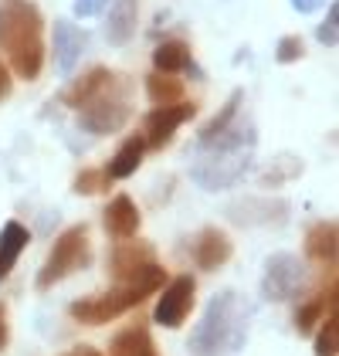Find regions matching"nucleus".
I'll return each instance as SVG.
<instances>
[{
    "label": "nucleus",
    "instance_id": "nucleus-1",
    "mask_svg": "<svg viewBox=\"0 0 339 356\" xmlns=\"http://www.w3.org/2000/svg\"><path fill=\"white\" fill-rule=\"evenodd\" d=\"M41 10L31 0H7L0 7V48L7 51V68L24 82H34L44 68Z\"/></svg>",
    "mask_w": 339,
    "mask_h": 356
},
{
    "label": "nucleus",
    "instance_id": "nucleus-30",
    "mask_svg": "<svg viewBox=\"0 0 339 356\" xmlns=\"http://www.w3.org/2000/svg\"><path fill=\"white\" fill-rule=\"evenodd\" d=\"M7 350V316H3V305H0V353Z\"/></svg>",
    "mask_w": 339,
    "mask_h": 356
},
{
    "label": "nucleus",
    "instance_id": "nucleus-8",
    "mask_svg": "<svg viewBox=\"0 0 339 356\" xmlns=\"http://www.w3.org/2000/svg\"><path fill=\"white\" fill-rule=\"evenodd\" d=\"M194 112L197 106L194 102H170V106H156V109L146 115V149H163L173 133L183 126V122H190L194 119Z\"/></svg>",
    "mask_w": 339,
    "mask_h": 356
},
{
    "label": "nucleus",
    "instance_id": "nucleus-3",
    "mask_svg": "<svg viewBox=\"0 0 339 356\" xmlns=\"http://www.w3.org/2000/svg\"><path fill=\"white\" fill-rule=\"evenodd\" d=\"M234 305H238V296H231V292L210 302L204 323L190 339L197 356H227L245 343V316Z\"/></svg>",
    "mask_w": 339,
    "mask_h": 356
},
{
    "label": "nucleus",
    "instance_id": "nucleus-13",
    "mask_svg": "<svg viewBox=\"0 0 339 356\" xmlns=\"http://www.w3.org/2000/svg\"><path fill=\"white\" fill-rule=\"evenodd\" d=\"M115 82V75L109 72V68H102V65H95V68H88V72H82V79L72 85L61 99H65V106H72V109H82V106H88L95 95H102L109 85Z\"/></svg>",
    "mask_w": 339,
    "mask_h": 356
},
{
    "label": "nucleus",
    "instance_id": "nucleus-29",
    "mask_svg": "<svg viewBox=\"0 0 339 356\" xmlns=\"http://www.w3.org/2000/svg\"><path fill=\"white\" fill-rule=\"evenodd\" d=\"M10 85H14L10 68H7V61H0V99H7V95H10Z\"/></svg>",
    "mask_w": 339,
    "mask_h": 356
},
{
    "label": "nucleus",
    "instance_id": "nucleus-9",
    "mask_svg": "<svg viewBox=\"0 0 339 356\" xmlns=\"http://www.w3.org/2000/svg\"><path fill=\"white\" fill-rule=\"evenodd\" d=\"M302 282H306L302 261L292 258V254H275V258H268V268H265L261 289H265V299L285 302L302 289Z\"/></svg>",
    "mask_w": 339,
    "mask_h": 356
},
{
    "label": "nucleus",
    "instance_id": "nucleus-18",
    "mask_svg": "<svg viewBox=\"0 0 339 356\" xmlns=\"http://www.w3.org/2000/svg\"><path fill=\"white\" fill-rule=\"evenodd\" d=\"M336 282H329V289H322V292H315L309 302H302L299 305V312H295V329L299 332H312L319 319H326L329 312H336Z\"/></svg>",
    "mask_w": 339,
    "mask_h": 356
},
{
    "label": "nucleus",
    "instance_id": "nucleus-21",
    "mask_svg": "<svg viewBox=\"0 0 339 356\" xmlns=\"http://www.w3.org/2000/svg\"><path fill=\"white\" fill-rule=\"evenodd\" d=\"M146 95L156 102V106H170V102H183V82L176 75H163V72H153L146 79Z\"/></svg>",
    "mask_w": 339,
    "mask_h": 356
},
{
    "label": "nucleus",
    "instance_id": "nucleus-6",
    "mask_svg": "<svg viewBox=\"0 0 339 356\" xmlns=\"http://www.w3.org/2000/svg\"><path fill=\"white\" fill-rule=\"evenodd\" d=\"M194 289H197V282H194L190 275H176V278H170L167 285H163L160 302H156L153 319H156L160 326H167V329L183 326L187 316H190V309H194Z\"/></svg>",
    "mask_w": 339,
    "mask_h": 356
},
{
    "label": "nucleus",
    "instance_id": "nucleus-16",
    "mask_svg": "<svg viewBox=\"0 0 339 356\" xmlns=\"http://www.w3.org/2000/svg\"><path fill=\"white\" fill-rule=\"evenodd\" d=\"M109 356H160V353H156V343H153L146 323H133L122 332H115V339L109 343Z\"/></svg>",
    "mask_w": 339,
    "mask_h": 356
},
{
    "label": "nucleus",
    "instance_id": "nucleus-11",
    "mask_svg": "<svg viewBox=\"0 0 339 356\" xmlns=\"http://www.w3.org/2000/svg\"><path fill=\"white\" fill-rule=\"evenodd\" d=\"M140 224H142V214L136 207V200L129 193H115L109 200V207H106V231L122 241V238H136Z\"/></svg>",
    "mask_w": 339,
    "mask_h": 356
},
{
    "label": "nucleus",
    "instance_id": "nucleus-32",
    "mask_svg": "<svg viewBox=\"0 0 339 356\" xmlns=\"http://www.w3.org/2000/svg\"><path fill=\"white\" fill-rule=\"evenodd\" d=\"M68 356H102L99 350H92V346H78V350H72Z\"/></svg>",
    "mask_w": 339,
    "mask_h": 356
},
{
    "label": "nucleus",
    "instance_id": "nucleus-10",
    "mask_svg": "<svg viewBox=\"0 0 339 356\" xmlns=\"http://www.w3.org/2000/svg\"><path fill=\"white\" fill-rule=\"evenodd\" d=\"M153 261H156V254H153L149 241L122 238V245H115L113 254H109V275H113L115 285H122V282H133L140 272H146Z\"/></svg>",
    "mask_w": 339,
    "mask_h": 356
},
{
    "label": "nucleus",
    "instance_id": "nucleus-15",
    "mask_svg": "<svg viewBox=\"0 0 339 356\" xmlns=\"http://www.w3.org/2000/svg\"><path fill=\"white\" fill-rule=\"evenodd\" d=\"M231 238H227L224 231H217V227H204L197 238V245H194V258L200 261V268H207V272H214V268H221L227 258H231Z\"/></svg>",
    "mask_w": 339,
    "mask_h": 356
},
{
    "label": "nucleus",
    "instance_id": "nucleus-31",
    "mask_svg": "<svg viewBox=\"0 0 339 356\" xmlns=\"http://www.w3.org/2000/svg\"><path fill=\"white\" fill-rule=\"evenodd\" d=\"M292 3H295L299 10H306V14H309V10H315V7H319L322 0H292Z\"/></svg>",
    "mask_w": 339,
    "mask_h": 356
},
{
    "label": "nucleus",
    "instance_id": "nucleus-22",
    "mask_svg": "<svg viewBox=\"0 0 339 356\" xmlns=\"http://www.w3.org/2000/svg\"><path fill=\"white\" fill-rule=\"evenodd\" d=\"M136 31V0H115L113 14H109V38L115 44L129 41Z\"/></svg>",
    "mask_w": 339,
    "mask_h": 356
},
{
    "label": "nucleus",
    "instance_id": "nucleus-23",
    "mask_svg": "<svg viewBox=\"0 0 339 356\" xmlns=\"http://www.w3.org/2000/svg\"><path fill=\"white\" fill-rule=\"evenodd\" d=\"M109 187H113V177H109L106 170H95V166L82 170V173L75 177V184H72V191L82 193V197H95V193H106Z\"/></svg>",
    "mask_w": 339,
    "mask_h": 356
},
{
    "label": "nucleus",
    "instance_id": "nucleus-25",
    "mask_svg": "<svg viewBox=\"0 0 339 356\" xmlns=\"http://www.w3.org/2000/svg\"><path fill=\"white\" fill-rule=\"evenodd\" d=\"M238 99H241V92H234V95H231V102L224 106V112L210 119V126H207V129L200 133V139H204V143H210L214 136H221V133H227V122H231V119H234V112H238Z\"/></svg>",
    "mask_w": 339,
    "mask_h": 356
},
{
    "label": "nucleus",
    "instance_id": "nucleus-20",
    "mask_svg": "<svg viewBox=\"0 0 339 356\" xmlns=\"http://www.w3.org/2000/svg\"><path fill=\"white\" fill-rule=\"evenodd\" d=\"M153 68L156 72H163V75H176V72H187L190 68V48L183 44V41H163V44H156V51H153Z\"/></svg>",
    "mask_w": 339,
    "mask_h": 356
},
{
    "label": "nucleus",
    "instance_id": "nucleus-4",
    "mask_svg": "<svg viewBox=\"0 0 339 356\" xmlns=\"http://www.w3.org/2000/svg\"><path fill=\"white\" fill-rule=\"evenodd\" d=\"M214 139H217V149H210V160L197 163V170H194L200 187H207V191L231 187L245 173L248 160H251V143L245 146L241 133H221V136H214Z\"/></svg>",
    "mask_w": 339,
    "mask_h": 356
},
{
    "label": "nucleus",
    "instance_id": "nucleus-27",
    "mask_svg": "<svg viewBox=\"0 0 339 356\" xmlns=\"http://www.w3.org/2000/svg\"><path fill=\"white\" fill-rule=\"evenodd\" d=\"M315 34H319V41H322L326 48H333V44L339 41V3H333V7H329L326 24H319V31H315Z\"/></svg>",
    "mask_w": 339,
    "mask_h": 356
},
{
    "label": "nucleus",
    "instance_id": "nucleus-14",
    "mask_svg": "<svg viewBox=\"0 0 339 356\" xmlns=\"http://www.w3.org/2000/svg\"><path fill=\"white\" fill-rule=\"evenodd\" d=\"M336 251H339V231L336 220H319L312 224L309 234H306V254H309L315 265H336Z\"/></svg>",
    "mask_w": 339,
    "mask_h": 356
},
{
    "label": "nucleus",
    "instance_id": "nucleus-5",
    "mask_svg": "<svg viewBox=\"0 0 339 356\" xmlns=\"http://www.w3.org/2000/svg\"><path fill=\"white\" fill-rule=\"evenodd\" d=\"M88 258H92L88 231H85V224H75V227H68V231L55 241L48 261H44V268L38 272V285H41V289H51L55 282H61V278L75 275L78 268H85Z\"/></svg>",
    "mask_w": 339,
    "mask_h": 356
},
{
    "label": "nucleus",
    "instance_id": "nucleus-7",
    "mask_svg": "<svg viewBox=\"0 0 339 356\" xmlns=\"http://www.w3.org/2000/svg\"><path fill=\"white\" fill-rule=\"evenodd\" d=\"M113 85H109L102 95H95L88 106L78 109L82 112V126L88 129V133H95V136L115 133V129L129 119V106H126V99H122V95H113Z\"/></svg>",
    "mask_w": 339,
    "mask_h": 356
},
{
    "label": "nucleus",
    "instance_id": "nucleus-12",
    "mask_svg": "<svg viewBox=\"0 0 339 356\" xmlns=\"http://www.w3.org/2000/svg\"><path fill=\"white\" fill-rule=\"evenodd\" d=\"M85 41L88 38H85L82 28H75L72 21H55V61L61 75L75 72V65L85 51Z\"/></svg>",
    "mask_w": 339,
    "mask_h": 356
},
{
    "label": "nucleus",
    "instance_id": "nucleus-19",
    "mask_svg": "<svg viewBox=\"0 0 339 356\" xmlns=\"http://www.w3.org/2000/svg\"><path fill=\"white\" fill-rule=\"evenodd\" d=\"M142 156H146V143H142V136H129L122 146H119V153L113 156V163H109V177L113 180H122V177H133L136 170H140Z\"/></svg>",
    "mask_w": 339,
    "mask_h": 356
},
{
    "label": "nucleus",
    "instance_id": "nucleus-17",
    "mask_svg": "<svg viewBox=\"0 0 339 356\" xmlns=\"http://www.w3.org/2000/svg\"><path fill=\"white\" fill-rule=\"evenodd\" d=\"M28 241H31V234L21 220H7L0 227V278H7V275L14 272V265H17L21 251L28 248Z\"/></svg>",
    "mask_w": 339,
    "mask_h": 356
},
{
    "label": "nucleus",
    "instance_id": "nucleus-26",
    "mask_svg": "<svg viewBox=\"0 0 339 356\" xmlns=\"http://www.w3.org/2000/svg\"><path fill=\"white\" fill-rule=\"evenodd\" d=\"M302 55H306V44L295 34H285L282 41H279V48H275V61H282V65H292V61H299Z\"/></svg>",
    "mask_w": 339,
    "mask_h": 356
},
{
    "label": "nucleus",
    "instance_id": "nucleus-24",
    "mask_svg": "<svg viewBox=\"0 0 339 356\" xmlns=\"http://www.w3.org/2000/svg\"><path fill=\"white\" fill-rule=\"evenodd\" d=\"M336 350H339V319L336 312H329L322 319L319 336H315V356H336Z\"/></svg>",
    "mask_w": 339,
    "mask_h": 356
},
{
    "label": "nucleus",
    "instance_id": "nucleus-28",
    "mask_svg": "<svg viewBox=\"0 0 339 356\" xmlns=\"http://www.w3.org/2000/svg\"><path fill=\"white\" fill-rule=\"evenodd\" d=\"M106 7V0H75V17H95Z\"/></svg>",
    "mask_w": 339,
    "mask_h": 356
},
{
    "label": "nucleus",
    "instance_id": "nucleus-2",
    "mask_svg": "<svg viewBox=\"0 0 339 356\" xmlns=\"http://www.w3.org/2000/svg\"><path fill=\"white\" fill-rule=\"evenodd\" d=\"M170 278L163 272V265H149L146 272H140L133 282H122V285H115L109 292H102V296H88V299H78L72 305V316L85 323V326H106V323H113L119 319L122 312H129V309H136L140 302H146L156 289H163Z\"/></svg>",
    "mask_w": 339,
    "mask_h": 356
}]
</instances>
